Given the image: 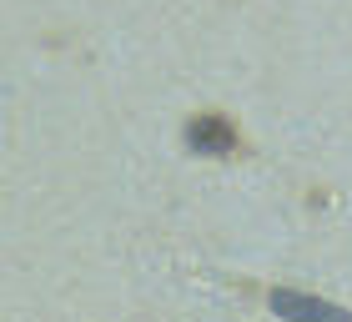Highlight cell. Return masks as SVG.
Listing matches in <instances>:
<instances>
[{
	"label": "cell",
	"instance_id": "6da1fadb",
	"mask_svg": "<svg viewBox=\"0 0 352 322\" xmlns=\"http://www.w3.org/2000/svg\"><path fill=\"white\" fill-rule=\"evenodd\" d=\"M186 147L197 156H232V151H242V136L221 111H197L186 121Z\"/></svg>",
	"mask_w": 352,
	"mask_h": 322
},
{
	"label": "cell",
	"instance_id": "7a4b0ae2",
	"mask_svg": "<svg viewBox=\"0 0 352 322\" xmlns=\"http://www.w3.org/2000/svg\"><path fill=\"white\" fill-rule=\"evenodd\" d=\"M272 312H282V317H347L342 308H332V302L297 297V292H272Z\"/></svg>",
	"mask_w": 352,
	"mask_h": 322
}]
</instances>
